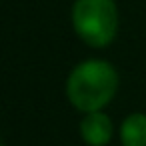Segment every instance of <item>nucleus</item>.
<instances>
[{
	"instance_id": "nucleus-4",
	"label": "nucleus",
	"mask_w": 146,
	"mask_h": 146,
	"mask_svg": "<svg viewBox=\"0 0 146 146\" xmlns=\"http://www.w3.org/2000/svg\"><path fill=\"white\" fill-rule=\"evenodd\" d=\"M122 146H146V114L132 112L120 124Z\"/></svg>"
},
{
	"instance_id": "nucleus-3",
	"label": "nucleus",
	"mask_w": 146,
	"mask_h": 146,
	"mask_svg": "<svg viewBox=\"0 0 146 146\" xmlns=\"http://www.w3.org/2000/svg\"><path fill=\"white\" fill-rule=\"evenodd\" d=\"M112 120L102 110L86 112L80 122V136L88 146H106L112 140Z\"/></svg>"
},
{
	"instance_id": "nucleus-5",
	"label": "nucleus",
	"mask_w": 146,
	"mask_h": 146,
	"mask_svg": "<svg viewBox=\"0 0 146 146\" xmlns=\"http://www.w3.org/2000/svg\"><path fill=\"white\" fill-rule=\"evenodd\" d=\"M0 146H2V142H0Z\"/></svg>"
},
{
	"instance_id": "nucleus-2",
	"label": "nucleus",
	"mask_w": 146,
	"mask_h": 146,
	"mask_svg": "<svg viewBox=\"0 0 146 146\" xmlns=\"http://www.w3.org/2000/svg\"><path fill=\"white\" fill-rule=\"evenodd\" d=\"M72 26L92 48L112 44L118 32V8L114 0H76L72 6Z\"/></svg>"
},
{
	"instance_id": "nucleus-1",
	"label": "nucleus",
	"mask_w": 146,
	"mask_h": 146,
	"mask_svg": "<svg viewBox=\"0 0 146 146\" xmlns=\"http://www.w3.org/2000/svg\"><path fill=\"white\" fill-rule=\"evenodd\" d=\"M118 90V72L106 60H84L72 68L66 80V96L80 112L102 110Z\"/></svg>"
}]
</instances>
